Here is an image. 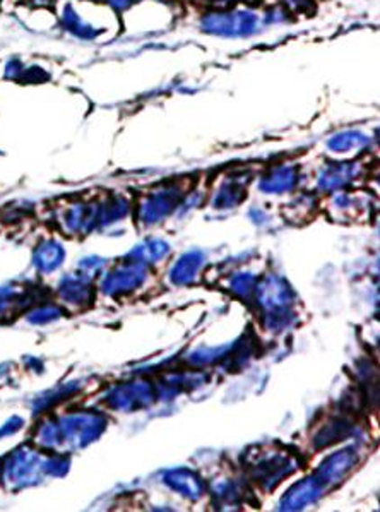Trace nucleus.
I'll return each mask as SVG.
<instances>
[{
	"instance_id": "5",
	"label": "nucleus",
	"mask_w": 380,
	"mask_h": 512,
	"mask_svg": "<svg viewBox=\"0 0 380 512\" xmlns=\"http://www.w3.org/2000/svg\"><path fill=\"white\" fill-rule=\"evenodd\" d=\"M222 4H237V2H256V0H218Z\"/></svg>"
},
{
	"instance_id": "6",
	"label": "nucleus",
	"mask_w": 380,
	"mask_h": 512,
	"mask_svg": "<svg viewBox=\"0 0 380 512\" xmlns=\"http://www.w3.org/2000/svg\"><path fill=\"white\" fill-rule=\"evenodd\" d=\"M52 0H33V4L36 5H47V4H50Z\"/></svg>"
},
{
	"instance_id": "2",
	"label": "nucleus",
	"mask_w": 380,
	"mask_h": 512,
	"mask_svg": "<svg viewBox=\"0 0 380 512\" xmlns=\"http://www.w3.org/2000/svg\"><path fill=\"white\" fill-rule=\"evenodd\" d=\"M62 24H64V28H66L68 31H70L72 35L85 38V40H89V38L98 35V31L93 30V26H89L86 21L81 18V16L72 9V5H68V7L64 9Z\"/></svg>"
},
{
	"instance_id": "3",
	"label": "nucleus",
	"mask_w": 380,
	"mask_h": 512,
	"mask_svg": "<svg viewBox=\"0 0 380 512\" xmlns=\"http://www.w3.org/2000/svg\"><path fill=\"white\" fill-rule=\"evenodd\" d=\"M281 4H283L288 11H294V13H305V11L312 9L313 0H281Z\"/></svg>"
},
{
	"instance_id": "1",
	"label": "nucleus",
	"mask_w": 380,
	"mask_h": 512,
	"mask_svg": "<svg viewBox=\"0 0 380 512\" xmlns=\"http://www.w3.org/2000/svg\"><path fill=\"white\" fill-rule=\"evenodd\" d=\"M262 18L249 9H231L208 13L201 19V30L204 33L223 38H243L259 33Z\"/></svg>"
},
{
	"instance_id": "4",
	"label": "nucleus",
	"mask_w": 380,
	"mask_h": 512,
	"mask_svg": "<svg viewBox=\"0 0 380 512\" xmlns=\"http://www.w3.org/2000/svg\"><path fill=\"white\" fill-rule=\"evenodd\" d=\"M134 0H108V4L117 9V11H122V9H127Z\"/></svg>"
}]
</instances>
